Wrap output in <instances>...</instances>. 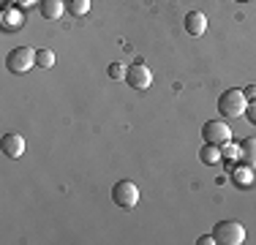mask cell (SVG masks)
<instances>
[{"mask_svg":"<svg viewBox=\"0 0 256 245\" xmlns=\"http://www.w3.org/2000/svg\"><path fill=\"white\" fill-rule=\"evenodd\" d=\"M221 156L226 158V161H234V158H240V144H232V139H229V142L224 144Z\"/></svg>","mask_w":256,"mask_h":245,"instance_id":"16","label":"cell"},{"mask_svg":"<svg viewBox=\"0 0 256 245\" xmlns=\"http://www.w3.org/2000/svg\"><path fill=\"white\" fill-rule=\"evenodd\" d=\"M6 66H8L11 74H25L36 66V49L30 46H16L8 52V58H6Z\"/></svg>","mask_w":256,"mask_h":245,"instance_id":"3","label":"cell"},{"mask_svg":"<svg viewBox=\"0 0 256 245\" xmlns=\"http://www.w3.org/2000/svg\"><path fill=\"white\" fill-rule=\"evenodd\" d=\"M3 3H14V0H3Z\"/></svg>","mask_w":256,"mask_h":245,"instance_id":"22","label":"cell"},{"mask_svg":"<svg viewBox=\"0 0 256 245\" xmlns=\"http://www.w3.org/2000/svg\"><path fill=\"white\" fill-rule=\"evenodd\" d=\"M212 237L221 245H240L246 240V229H242V224H237V220H221V224H216V229H212Z\"/></svg>","mask_w":256,"mask_h":245,"instance_id":"2","label":"cell"},{"mask_svg":"<svg viewBox=\"0 0 256 245\" xmlns=\"http://www.w3.org/2000/svg\"><path fill=\"white\" fill-rule=\"evenodd\" d=\"M36 0H20V6H33Z\"/></svg>","mask_w":256,"mask_h":245,"instance_id":"21","label":"cell"},{"mask_svg":"<svg viewBox=\"0 0 256 245\" xmlns=\"http://www.w3.org/2000/svg\"><path fill=\"white\" fill-rule=\"evenodd\" d=\"M126 82L131 84L134 90H148L150 84H153V71L148 68V63L136 60L134 66H128V68H126Z\"/></svg>","mask_w":256,"mask_h":245,"instance_id":"5","label":"cell"},{"mask_svg":"<svg viewBox=\"0 0 256 245\" xmlns=\"http://www.w3.org/2000/svg\"><path fill=\"white\" fill-rule=\"evenodd\" d=\"M207 30V16L202 11H191V14L186 16V33L188 36H202Z\"/></svg>","mask_w":256,"mask_h":245,"instance_id":"9","label":"cell"},{"mask_svg":"<svg viewBox=\"0 0 256 245\" xmlns=\"http://www.w3.org/2000/svg\"><path fill=\"white\" fill-rule=\"evenodd\" d=\"M237 3H246V0H237Z\"/></svg>","mask_w":256,"mask_h":245,"instance_id":"23","label":"cell"},{"mask_svg":"<svg viewBox=\"0 0 256 245\" xmlns=\"http://www.w3.org/2000/svg\"><path fill=\"white\" fill-rule=\"evenodd\" d=\"M38 11H41V16H44V20L54 22V20H60V16H63V0H41Z\"/></svg>","mask_w":256,"mask_h":245,"instance_id":"10","label":"cell"},{"mask_svg":"<svg viewBox=\"0 0 256 245\" xmlns=\"http://www.w3.org/2000/svg\"><path fill=\"white\" fill-rule=\"evenodd\" d=\"M196 242H199V245H210V242H216V237H212V234H202Z\"/></svg>","mask_w":256,"mask_h":245,"instance_id":"20","label":"cell"},{"mask_svg":"<svg viewBox=\"0 0 256 245\" xmlns=\"http://www.w3.org/2000/svg\"><path fill=\"white\" fill-rule=\"evenodd\" d=\"M246 114H248V120L256 126V101H248V106H246Z\"/></svg>","mask_w":256,"mask_h":245,"instance_id":"18","label":"cell"},{"mask_svg":"<svg viewBox=\"0 0 256 245\" xmlns=\"http://www.w3.org/2000/svg\"><path fill=\"white\" fill-rule=\"evenodd\" d=\"M246 106H248V98L242 90H224L221 96H218V112L224 114V118H240V114H246Z\"/></svg>","mask_w":256,"mask_h":245,"instance_id":"1","label":"cell"},{"mask_svg":"<svg viewBox=\"0 0 256 245\" xmlns=\"http://www.w3.org/2000/svg\"><path fill=\"white\" fill-rule=\"evenodd\" d=\"M22 24H25V14H22L16 6H6L3 14H0V28H3L6 33H14V30H20Z\"/></svg>","mask_w":256,"mask_h":245,"instance_id":"7","label":"cell"},{"mask_svg":"<svg viewBox=\"0 0 256 245\" xmlns=\"http://www.w3.org/2000/svg\"><path fill=\"white\" fill-rule=\"evenodd\" d=\"M68 11L74 16H84L90 11V0H68Z\"/></svg>","mask_w":256,"mask_h":245,"instance_id":"15","label":"cell"},{"mask_svg":"<svg viewBox=\"0 0 256 245\" xmlns=\"http://www.w3.org/2000/svg\"><path fill=\"white\" fill-rule=\"evenodd\" d=\"M240 158L248 164V166L256 169V136L242 139V144H240Z\"/></svg>","mask_w":256,"mask_h":245,"instance_id":"11","label":"cell"},{"mask_svg":"<svg viewBox=\"0 0 256 245\" xmlns=\"http://www.w3.org/2000/svg\"><path fill=\"white\" fill-rule=\"evenodd\" d=\"M112 199H114L118 207L131 210V207H136V202H139V188L134 186L131 180H120V182H114V188H112Z\"/></svg>","mask_w":256,"mask_h":245,"instance_id":"4","label":"cell"},{"mask_svg":"<svg viewBox=\"0 0 256 245\" xmlns=\"http://www.w3.org/2000/svg\"><path fill=\"white\" fill-rule=\"evenodd\" d=\"M234 182H240V186H251V180H254V166H242V169H234Z\"/></svg>","mask_w":256,"mask_h":245,"instance_id":"14","label":"cell"},{"mask_svg":"<svg viewBox=\"0 0 256 245\" xmlns=\"http://www.w3.org/2000/svg\"><path fill=\"white\" fill-rule=\"evenodd\" d=\"M199 158H202V164L212 166V164H218L224 156H221V150H218V144H210V142H207V144L202 147V152H199Z\"/></svg>","mask_w":256,"mask_h":245,"instance_id":"12","label":"cell"},{"mask_svg":"<svg viewBox=\"0 0 256 245\" xmlns=\"http://www.w3.org/2000/svg\"><path fill=\"white\" fill-rule=\"evenodd\" d=\"M3 152L8 158H20L22 152H25V139H22L20 134H14V131L3 134Z\"/></svg>","mask_w":256,"mask_h":245,"instance_id":"8","label":"cell"},{"mask_svg":"<svg viewBox=\"0 0 256 245\" xmlns=\"http://www.w3.org/2000/svg\"><path fill=\"white\" fill-rule=\"evenodd\" d=\"M242 93H246V98H248V101H256V84H248V88L242 90Z\"/></svg>","mask_w":256,"mask_h":245,"instance_id":"19","label":"cell"},{"mask_svg":"<svg viewBox=\"0 0 256 245\" xmlns=\"http://www.w3.org/2000/svg\"><path fill=\"white\" fill-rule=\"evenodd\" d=\"M109 79H126L123 63H112V66H109Z\"/></svg>","mask_w":256,"mask_h":245,"instance_id":"17","label":"cell"},{"mask_svg":"<svg viewBox=\"0 0 256 245\" xmlns=\"http://www.w3.org/2000/svg\"><path fill=\"white\" fill-rule=\"evenodd\" d=\"M202 136H204V142H210V144H226L232 139V131L224 120H207L204 128H202Z\"/></svg>","mask_w":256,"mask_h":245,"instance_id":"6","label":"cell"},{"mask_svg":"<svg viewBox=\"0 0 256 245\" xmlns=\"http://www.w3.org/2000/svg\"><path fill=\"white\" fill-rule=\"evenodd\" d=\"M36 66H38V68H52L54 66V52L52 49H38V52H36Z\"/></svg>","mask_w":256,"mask_h":245,"instance_id":"13","label":"cell"}]
</instances>
